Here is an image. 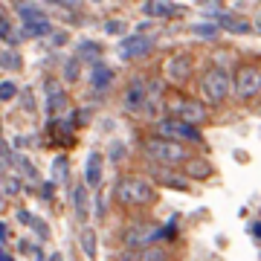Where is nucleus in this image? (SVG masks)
I'll use <instances>...</instances> for the list:
<instances>
[{
    "mask_svg": "<svg viewBox=\"0 0 261 261\" xmlns=\"http://www.w3.org/2000/svg\"><path fill=\"white\" fill-rule=\"evenodd\" d=\"M113 197H116V203L128 206H148L157 200V192L151 183H145L142 177H119L116 180V186H113Z\"/></svg>",
    "mask_w": 261,
    "mask_h": 261,
    "instance_id": "1",
    "label": "nucleus"
},
{
    "mask_svg": "<svg viewBox=\"0 0 261 261\" xmlns=\"http://www.w3.org/2000/svg\"><path fill=\"white\" fill-rule=\"evenodd\" d=\"M145 157L154 166H183L189 160V151L183 148V142L166 140V137H151V140H145Z\"/></svg>",
    "mask_w": 261,
    "mask_h": 261,
    "instance_id": "2",
    "label": "nucleus"
},
{
    "mask_svg": "<svg viewBox=\"0 0 261 261\" xmlns=\"http://www.w3.org/2000/svg\"><path fill=\"white\" fill-rule=\"evenodd\" d=\"M200 96L209 105H221L229 96V73L221 67H206L200 73Z\"/></svg>",
    "mask_w": 261,
    "mask_h": 261,
    "instance_id": "3",
    "label": "nucleus"
},
{
    "mask_svg": "<svg viewBox=\"0 0 261 261\" xmlns=\"http://www.w3.org/2000/svg\"><path fill=\"white\" fill-rule=\"evenodd\" d=\"M157 137H166L174 142H203V134L197 130V125H189V122L174 119V116L157 122Z\"/></svg>",
    "mask_w": 261,
    "mask_h": 261,
    "instance_id": "4",
    "label": "nucleus"
},
{
    "mask_svg": "<svg viewBox=\"0 0 261 261\" xmlns=\"http://www.w3.org/2000/svg\"><path fill=\"white\" fill-rule=\"evenodd\" d=\"M261 93V70L255 64H241L235 70V96L241 102H250Z\"/></svg>",
    "mask_w": 261,
    "mask_h": 261,
    "instance_id": "5",
    "label": "nucleus"
},
{
    "mask_svg": "<svg viewBox=\"0 0 261 261\" xmlns=\"http://www.w3.org/2000/svg\"><path fill=\"white\" fill-rule=\"evenodd\" d=\"M122 241H125V250H134V247H154V241H163V226H157V224H134V226L125 229Z\"/></svg>",
    "mask_w": 261,
    "mask_h": 261,
    "instance_id": "6",
    "label": "nucleus"
},
{
    "mask_svg": "<svg viewBox=\"0 0 261 261\" xmlns=\"http://www.w3.org/2000/svg\"><path fill=\"white\" fill-rule=\"evenodd\" d=\"M119 58L122 61H134V58H145V56H151L154 53V38H148V35H142V32H137V35H130V38H125L119 44Z\"/></svg>",
    "mask_w": 261,
    "mask_h": 261,
    "instance_id": "7",
    "label": "nucleus"
},
{
    "mask_svg": "<svg viewBox=\"0 0 261 261\" xmlns=\"http://www.w3.org/2000/svg\"><path fill=\"white\" fill-rule=\"evenodd\" d=\"M171 116L189 122V125H200L206 119V108L195 99H174L171 102Z\"/></svg>",
    "mask_w": 261,
    "mask_h": 261,
    "instance_id": "8",
    "label": "nucleus"
},
{
    "mask_svg": "<svg viewBox=\"0 0 261 261\" xmlns=\"http://www.w3.org/2000/svg\"><path fill=\"white\" fill-rule=\"evenodd\" d=\"M122 105H125V111L128 113H142L145 111V105H148V87L142 79H134L128 84V90L122 96Z\"/></svg>",
    "mask_w": 261,
    "mask_h": 261,
    "instance_id": "9",
    "label": "nucleus"
},
{
    "mask_svg": "<svg viewBox=\"0 0 261 261\" xmlns=\"http://www.w3.org/2000/svg\"><path fill=\"white\" fill-rule=\"evenodd\" d=\"M189 75H192V58L186 53H177V56H171L166 61V79L180 84V82H186Z\"/></svg>",
    "mask_w": 261,
    "mask_h": 261,
    "instance_id": "10",
    "label": "nucleus"
},
{
    "mask_svg": "<svg viewBox=\"0 0 261 261\" xmlns=\"http://www.w3.org/2000/svg\"><path fill=\"white\" fill-rule=\"evenodd\" d=\"M119 261H168V252L160 247H134L122 252Z\"/></svg>",
    "mask_w": 261,
    "mask_h": 261,
    "instance_id": "11",
    "label": "nucleus"
},
{
    "mask_svg": "<svg viewBox=\"0 0 261 261\" xmlns=\"http://www.w3.org/2000/svg\"><path fill=\"white\" fill-rule=\"evenodd\" d=\"M102 154L99 151H90V157H87V163H84V186L87 189H96L99 183H102Z\"/></svg>",
    "mask_w": 261,
    "mask_h": 261,
    "instance_id": "12",
    "label": "nucleus"
},
{
    "mask_svg": "<svg viewBox=\"0 0 261 261\" xmlns=\"http://www.w3.org/2000/svg\"><path fill=\"white\" fill-rule=\"evenodd\" d=\"M142 12L148 18H174V15H180V6L177 3H168V0H145Z\"/></svg>",
    "mask_w": 261,
    "mask_h": 261,
    "instance_id": "13",
    "label": "nucleus"
},
{
    "mask_svg": "<svg viewBox=\"0 0 261 261\" xmlns=\"http://www.w3.org/2000/svg\"><path fill=\"white\" fill-rule=\"evenodd\" d=\"M218 27L226 29V32H232V35H250L252 29H255L247 18H235V15H221L218 18Z\"/></svg>",
    "mask_w": 261,
    "mask_h": 261,
    "instance_id": "14",
    "label": "nucleus"
},
{
    "mask_svg": "<svg viewBox=\"0 0 261 261\" xmlns=\"http://www.w3.org/2000/svg\"><path fill=\"white\" fill-rule=\"evenodd\" d=\"M111 82H113V70L108 64H93V70H90V87L93 90H108L111 87Z\"/></svg>",
    "mask_w": 261,
    "mask_h": 261,
    "instance_id": "15",
    "label": "nucleus"
},
{
    "mask_svg": "<svg viewBox=\"0 0 261 261\" xmlns=\"http://www.w3.org/2000/svg\"><path fill=\"white\" fill-rule=\"evenodd\" d=\"M73 206H75V218H79V221H87V215H90V195H87V186L73 189Z\"/></svg>",
    "mask_w": 261,
    "mask_h": 261,
    "instance_id": "16",
    "label": "nucleus"
},
{
    "mask_svg": "<svg viewBox=\"0 0 261 261\" xmlns=\"http://www.w3.org/2000/svg\"><path fill=\"white\" fill-rule=\"evenodd\" d=\"M18 18L23 20V27L27 23H38V20H47L44 9H38L35 3H18Z\"/></svg>",
    "mask_w": 261,
    "mask_h": 261,
    "instance_id": "17",
    "label": "nucleus"
},
{
    "mask_svg": "<svg viewBox=\"0 0 261 261\" xmlns=\"http://www.w3.org/2000/svg\"><path fill=\"white\" fill-rule=\"evenodd\" d=\"M183 166H186V174H189V177H195V180H203V177L212 174V166H209L206 160H192V157H189Z\"/></svg>",
    "mask_w": 261,
    "mask_h": 261,
    "instance_id": "18",
    "label": "nucleus"
},
{
    "mask_svg": "<svg viewBox=\"0 0 261 261\" xmlns=\"http://www.w3.org/2000/svg\"><path fill=\"white\" fill-rule=\"evenodd\" d=\"M70 180V163L67 157H56L53 160V183H67Z\"/></svg>",
    "mask_w": 261,
    "mask_h": 261,
    "instance_id": "19",
    "label": "nucleus"
},
{
    "mask_svg": "<svg viewBox=\"0 0 261 261\" xmlns=\"http://www.w3.org/2000/svg\"><path fill=\"white\" fill-rule=\"evenodd\" d=\"M75 56L82 58V61H87V58H93L96 64H99V56H102V47H99L96 41H82V44H79V53H75Z\"/></svg>",
    "mask_w": 261,
    "mask_h": 261,
    "instance_id": "20",
    "label": "nucleus"
},
{
    "mask_svg": "<svg viewBox=\"0 0 261 261\" xmlns=\"http://www.w3.org/2000/svg\"><path fill=\"white\" fill-rule=\"evenodd\" d=\"M79 241H82V250L84 255L93 261L96 258V232L93 229H82V235H79Z\"/></svg>",
    "mask_w": 261,
    "mask_h": 261,
    "instance_id": "21",
    "label": "nucleus"
},
{
    "mask_svg": "<svg viewBox=\"0 0 261 261\" xmlns=\"http://www.w3.org/2000/svg\"><path fill=\"white\" fill-rule=\"evenodd\" d=\"M0 67H3V70H20V67H23V58H20L15 49H3V53H0Z\"/></svg>",
    "mask_w": 261,
    "mask_h": 261,
    "instance_id": "22",
    "label": "nucleus"
},
{
    "mask_svg": "<svg viewBox=\"0 0 261 261\" xmlns=\"http://www.w3.org/2000/svg\"><path fill=\"white\" fill-rule=\"evenodd\" d=\"M12 163L18 166V174H23L27 180H38V171H35V166H32V163H29V160L23 157V154H15V160H12Z\"/></svg>",
    "mask_w": 261,
    "mask_h": 261,
    "instance_id": "23",
    "label": "nucleus"
},
{
    "mask_svg": "<svg viewBox=\"0 0 261 261\" xmlns=\"http://www.w3.org/2000/svg\"><path fill=\"white\" fill-rule=\"evenodd\" d=\"M64 79H67V82H79V79H82V58H79V56L67 58V64H64Z\"/></svg>",
    "mask_w": 261,
    "mask_h": 261,
    "instance_id": "24",
    "label": "nucleus"
},
{
    "mask_svg": "<svg viewBox=\"0 0 261 261\" xmlns=\"http://www.w3.org/2000/svg\"><path fill=\"white\" fill-rule=\"evenodd\" d=\"M218 23H212V20H200V23H195L192 27V32H195L197 38H218Z\"/></svg>",
    "mask_w": 261,
    "mask_h": 261,
    "instance_id": "25",
    "label": "nucleus"
},
{
    "mask_svg": "<svg viewBox=\"0 0 261 261\" xmlns=\"http://www.w3.org/2000/svg\"><path fill=\"white\" fill-rule=\"evenodd\" d=\"M23 32H27V35H53V23H49V20H38V23H27V27H23Z\"/></svg>",
    "mask_w": 261,
    "mask_h": 261,
    "instance_id": "26",
    "label": "nucleus"
},
{
    "mask_svg": "<svg viewBox=\"0 0 261 261\" xmlns=\"http://www.w3.org/2000/svg\"><path fill=\"white\" fill-rule=\"evenodd\" d=\"M18 84L15 82H0V102H12L15 96H18Z\"/></svg>",
    "mask_w": 261,
    "mask_h": 261,
    "instance_id": "27",
    "label": "nucleus"
},
{
    "mask_svg": "<svg viewBox=\"0 0 261 261\" xmlns=\"http://www.w3.org/2000/svg\"><path fill=\"white\" fill-rule=\"evenodd\" d=\"M64 99H67V96L61 93L58 87H53V93H49V99H47V111H49V113H56L58 108H64Z\"/></svg>",
    "mask_w": 261,
    "mask_h": 261,
    "instance_id": "28",
    "label": "nucleus"
},
{
    "mask_svg": "<svg viewBox=\"0 0 261 261\" xmlns=\"http://www.w3.org/2000/svg\"><path fill=\"white\" fill-rule=\"evenodd\" d=\"M12 32H15V29L9 27V20H6V15L0 12V38H3V41H12Z\"/></svg>",
    "mask_w": 261,
    "mask_h": 261,
    "instance_id": "29",
    "label": "nucleus"
},
{
    "mask_svg": "<svg viewBox=\"0 0 261 261\" xmlns=\"http://www.w3.org/2000/svg\"><path fill=\"white\" fill-rule=\"evenodd\" d=\"M125 20H108L105 23V32H111V35H119V32H125Z\"/></svg>",
    "mask_w": 261,
    "mask_h": 261,
    "instance_id": "30",
    "label": "nucleus"
},
{
    "mask_svg": "<svg viewBox=\"0 0 261 261\" xmlns=\"http://www.w3.org/2000/svg\"><path fill=\"white\" fill-rule=\"evenodd\" d=\"M53 192H56V183H53V180H47V183H44V186H41V197H44V200H53Z\"/></svg>",
    "mask_w": 261,
    "mask_h": 261,
    "instance_id": "31",
    "label": "nucleus"
},
{
    "mask_svg": "<svg viewBox=\"0 0 261 261\" xmlns=\"http://www.w3.org/2000/svg\"><path fill=\"white\" fill-rule=\"evenodd\" d=\"M122 157H125V151H122V142H116V145H111V160H113V163H119Z\"/></svg>",
    "mask_w": 261,
    "mask_h": 261,
    "instance_id": "32",
    "label": "nucleus"
},
{
    "mask_svg": "<svg viewBox=\"0 0 261 261\" xmlns=\"http://www.w3.org/2000/svg\"><path fill=\"white\" fill-rule=\"evenodd\" d=\"M18 221H20V224H27V226H32V221H35V218H32L27 209H18Z\"/></svg>",
    "mask_w": 261,
    "mask_h": 261,
    "instance_id": "33",
    "label": "nucleus"
},
{
    "mask_svg": "<svg viewBox=\"0 0 261 261\" xmlns=\"http://www.w3.org/2000/svg\"><path fill=\"white\" fill-rule=\"evenodd\" d=\"M58 3H61V6H70V9H79V6H82V0H58Z\"/></svg>",
    "mask_w": 261,
    "mask_h": 261,
    "instance_id": "34",
    "label": "nucleus"
},
{
    "mask_svg": "<svg viewBox=\"0 0 261 261\" xmlns=\"http://www.w3.org/2000/svg\"><path fill=\"white\" fill-rule=\"evenodd\" d=\"M23 108H27V111H32V108H35V105H32V96H29V90H23Z\"/></svg>",
    "mask_w": 261,
    "mask_h": 261,
    "instance_id": "35",
    "label": "nucleus"
},
{
    "mask_svg": "<svg viewBox=\"0 0 261 261\" xmlns=\"http://www.w3.org/2000/svg\"><path fill=\"white\" fill-rule=\"evenodd\" d=\"M0 261H15V258H12V255H9V252L3 250V244H0Z\"/></svg>",
    "mask_w": 261,
    "mask_h": 261,
    "instance_id": "36",
    "label": "nucleus"
},
{
    "mask_svg": "<svg viewBox=\"0 0 261 261\" xmlns=\"http://www.w3.org/2000/svg\"><path fill=\"white\" fill-rule=\"evenodd\" d=\"M6 235H9V226L0 224V241H6Z\"/></svg>",
    "mask_w": 261,
    "mask_h": 261,
    "instance_id": "37",
    "label": "nucleus"
},
{
    "mask_svg": "<svg viewBox=\"0 0 261 261\" xmlns=\"http://www.w3.org/2000/svg\"><path fill=\"white\" fill-rule=\"evenodd\" d=\"M250 232L255 235V238H261V224H252V226H250Z\"/></svg>",
    "mask_w": 261,
    "mask_h": 261,
    "instance_id": "38",
    "label": "nucleus"
},
{
    "mask_svg": "<svg viewBox=\"0 0 261 261\" xmlns=\"http://www.w3.org/2000/svg\"><path fill=\"white\" fill-rule=\"evenodd\" d=\"M252 27H255V32H261V12L255 15V20H252Z\"/></svg>",
    "mask_w": 261,
    "mask_h": 261,
    "instance_id": "39",
    "label": "nucleus"
},
{
    "mask_svg": "<svg viewBox=\"0 0 261 261\" xmlns=\"http://www.w3.org/2000/svg\"><path fill=\"white\" fill-rule=\"evenodd\" d=\"M49 261H64V255H61V252H53V255H49Z\"/></svg>",
    "mask_w": 261,
    "mask_h": 261,
    "instance_id": "40",
    "label": "nucleus"
},
{
    "mask_svg": "<svg viewBox=\"0 0 261 261\" xmlns=\"http://www.w3.org/2000/svg\"><path fill=\"white\" fill-rule=\"evenodd\" d=\"M0 203H3V192H0Z\"/></svg>",
    "mask_w": 261,
    "mask_h": 261,
    "instance_id": "41",
    "label": "nucleus"
},
{
    "mask_svg": "<svg viewBox=\"0 0 261 261\" xmlns=\"http://www.w3.org/2000/svg\"><path fill=\"white\" fill-rule=\"evenodd\" d=\"M47 3H58V0H47Z\"/></svg>",
    "mask_w": 261,
    "mask_h": 261,
    "instance_id": "42",
    "label": "nucleus"
}]
</instances>
